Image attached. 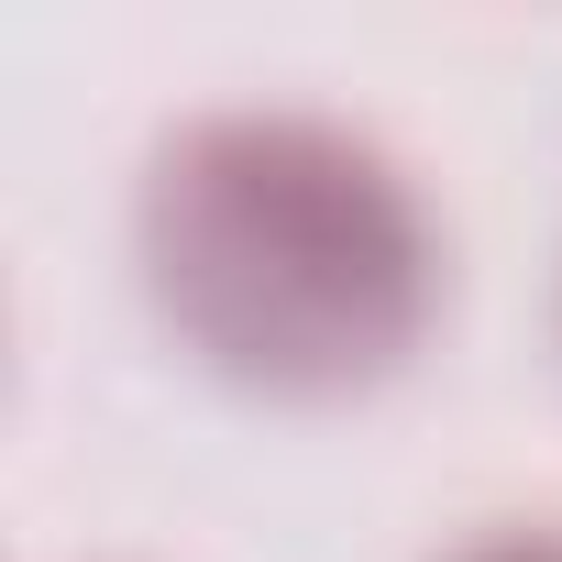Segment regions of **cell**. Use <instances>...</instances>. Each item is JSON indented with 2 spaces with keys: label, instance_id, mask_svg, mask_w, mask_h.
Listing matches in <instances>:
<instances>
[{
  "label": "cell",
  "instance_id": "obj_1",
  "mask_svg": "<svg viewBox=\"0 0 562 562\" xmlns=\"http://www.w3.org/2000/svg\"><path fill=\"white\" fill-rule=\"evenodd\" d=\"M155 321L243 397H375L441 321V232L419 188L342 122H177L133 199Z\"/></svg>",
  "mask_w": 562,
  "mask_h": 562
},
{
  "label": "cell",
  "instance_id": "obj_2",
  "mask_svg": "<svg viewBox=\"0 0 562 562\" xmlns=\"http://www.w3.org/2000/svg\"><path fill=\"white\" fill-rule=\"evenodd\" d=\"M452 562H562V529H496V540H474Z\"/></svg>",
  "mask_w": 562,
  "mask_h": 562
}]
</instances>
